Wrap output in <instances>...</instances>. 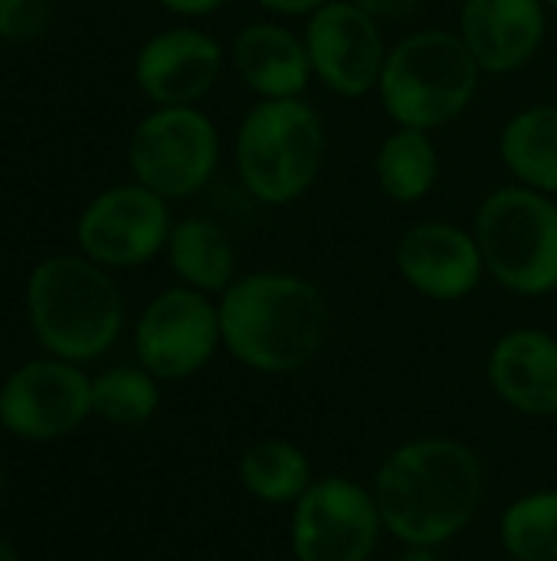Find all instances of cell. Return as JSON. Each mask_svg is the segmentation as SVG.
Here are the masks:
<instances>
[{
  "label": "cell",
  "instance_id": "cell-1",
  "mask_svg": "<svg viewBox=\"0 0 557 561\" xmlns=\"http://www.w3.org/2000/svg\"><path fill=\"white\" fill-rule=\"evenodd\" d=\"M371 493L384 533L404 546L443 549L483 510L486 470L479 454L453 437H417L384 457Z\"/></svg>",
  "mask_w": 557,
  "mask_h": 561
},
{
  "label": "cell",
  "instance_id": "cell-2",
  "mask_svg": "<svg viewBox=\"0 0 557 561\" xmlns=\"http://www.w3.org/2000/svg\"><path fill=\"white\" fill-rule=\"evenodd\" d=\"M223 348L256 375H295L328 345L332 306L322 286L289 270L240 273L217 296Z\"/></svg>",
  "mask_w": 557,
  "mask_h": 561
},
{
  "label": "cell",
  "instance_id": "cell-3",
  "mask_svg": "<svg viewBox=\"0 0 557 561\" xmlns=\"http://www.w3.org/2000/svg\"><path fill=\"white\" fill-rule=\"evenodd\" d=\"M26 319L46 355L85 365L125 329V299L112 273L82 253H53L30 270Z\"/></svg>",
  "mask_w": 557,
  "mask_h": 561
},
{
  "label": "cell",
  "instance_id": "cell-4",
  "mask_svg": "<svg viewBox=\"0 0 557 561\" xmlns=\"http://www.w3.org/2000/svg\"><path fill=\"white\" fill-rule=\"evenodd\" d=\"M328 161V131L322 112L302 99H256L233 138V168L240 187L259 207H289L322 178Z\"/></svg>",
  "mask_w": 557,
  "mask_h": 561
},
{
  "label": "cell",
  "instance_id": "cell-5",
  "mask_svg": "<svg viewBox=\"0 0 557 561\" xmlns=\"http://www.w3.org/2000/svg\"><path fill=\"white\" fill-rule=\"evenodd\" d=\"M479 82L483 69L460 33L423 26L391 43L374 95L394 125L437 131L469 112Z\"/></svg>",
  "mask_w": 557,
  "mask_h": 561
},
{
  "label": "cell",
  "instance_id": "cell-6",
  "mask_svg": "<svg viewBox=\"0 0 557 561\" xmlns=\"http://www.w3.org/2000/svg\"><path fill=\"white\" fill-rule=\"evenodd\" d=\"M486 276L506 293L542 299L557 289V197L525 184H499L473 217Z\"/></svg>",
  "mask_w": 557,
  "mask_h": 561
},
{
  "label": "cell",
  "instance_id": "cell-7",
  "mask_svg": "<svg viewBox=\"0 0 557 561\" xmlns=\"http://www.w3.org/2000/svg\"><path fill=\"white\" fill-rule=\"evenodd\" d=\"M220 168V128L200 105H154L128 135L131 181L164 201L197 197Z\"/></svg>",
  "mask_w": 557,
  "mask_h": 561
},
{
  "label": "cell",
  "instance_id": "cell-8",
  "mask_svg": "<svg viewBox=\"0 0 557 561\" xmlns=\"http://www.w3.org/2000/svg\"><path fill=\"white\" fill-rule=\"evenodd\" d=\"M384 519L371 486L348 477H318L292 506L289 546L295 561H371Z\"/></svg>",
  "mask_w": 557,
  "mask_h": 561
},
{
  "label": "cell",
  "instance_id": "cell-9",
  "mask_svg": "<svg viewBox=\"0 0 557 561\" xmlns=\"http://www.w3.org/2000/svg\"><path fill=\"white\" fill-rule=\"evenodd\" d=\"M220 348V309L207 293L177 283L161 289L138 316L135 355L158 381H187L200 375Z\"/></svg>",
  "mask_w": 557,
  "mask_h": 561
},
{
  "label": "cell",
  "instance_id": "cell-10",
  "mask_svg": "<svg viewBox=\"0 0 557 561\" xmlns=\"http://www.w3.org/2000/svg\"><path fill=\"white\" fill-rule=\"evenodd\" d=\"M171 201L144 184H112L98 191L76 220L79 253L105 270H135L164 253L174 217Z\"/></svg>",
  "mask_w": 557,
  "mask_h": 561
},
{
  "label": "cell",
  "instance_id": "cell-11",
  "mask_svg": "<svg viewBox=\"0 0 557 561\" xmlns=\"http://www.w3.org/2000/svg\"><path fill=\"white\" fill-rule=\"evenodd\" d=\"M92 417V378L62 358H33L0 385V427L26 444L69 437Z\"/></svg>",
  "mask_w": 557,
  "mask_h": 561
},
{
  "label": "cell",
  "instance_id": "cell-12",
  "mask_svg": "<svg viewBox=\"0 0 557 561\" xmlns=\"http://www.w3.org/2000/svg\"><path fill=\"white\" fill-rule=\"evenodd\" d=\"M315 82L338 99H364L378 92L387 49L384 30L374 16L348 0H328L302 26Z\"/></svg>",
  "mask_w": 557,
  "mask_h": 561
},
{
  "label": "cell",
  "instance_id": "cell-13",
  "mask_svg": "<svg viewBox=\"0 0 557 561\" xmlns=\"http://www.w3.org/2000/svg\"><path fill=\"white\" fill-rule=\"evenodd\" d=\"M394 266L401 279L430 302H463L486 279L473 227L466 230L450 220L410 224L397 237Z\"/></svg>",
  "mask_w": 557,
  "mask_h": 561
},
{
  "label": "cell",
  "instance_id": "cell-14",
  "mask_svg": "<svg viewBox=\"0 0 557 561\" xmlns=\"http://www.w3.org/2000/svg\"><path fill=\"white\" fill-rule=\"evenodd\" d=\"M227 66L223 43L200 26H167L141 43L135 53V85L151 105H197L204 102Z\"/></svg>",
  "mask_w": 557,
  "mask_h": 561
},
{
  "label": "cell",
  "instance_id": "cell-15",
  "mask_svg": "<svg viewBox=\"0 0 557 561\" xmlns=\"http://www.w3.org/2000/svg\"><path fill=\"white\" fill-rule=\"evenodd\" d=\"M545 0H463L456 33L483 76L525 69L548 39Z\"/></svg>",
  "mask_w": 557,
  "mask_h": 561
},
{
  "label": "cell",
  "instance_id": "cell-16",
  "mask_svg": "<svg viewBox=\"0 0 557 561\" xmlns=\"http://www.w3.org/2000/svg\"><path fill=\"white\" fill-rule=\"evenodd\" d=\"M492 394L522 417H557V335L519 325L496 339L486 358Z\"/></svg>",
  "mask_w": 557,
  "mask_h": 561
},
{
  "label": "cell",
  "instance_id": "cell-17",
  "mask_svg": "<svg viewBox=\"0 0 557 561\" xmlns=\"http://www.w3.org/2000/svg\"><path fill=\"white\" fill-rule=\"evenodd\" d=\"M227 62L256 99H302L315 82L305 36L276 16L240 26L227 46Z\"/></svg>",
  "mask_w": 557,
  "mask_h": 561
},
{
  "label": "cell",
  "instance_id": "cell-18",
  "mask_svg": "<svg viewBox=\"0 0 557 561\" xmlns=\"http://www.w3.org/2000/svg\"><path fill=\"white\" fill-rule=\"evenodd\" d=\"M167 266L181 286L223 296L240 276V256L230 230L213 217H181L164 247Z\"/></svg>",
  "mask_w": 557,
  "mask_h": 561
},
{
  "label": "cell",
  "instance_id": "cell-19",
  "mask_svg": "<svg viewBox=\"0 0 557 561\" xmlns=\"http://www.w3.org/2000/svg\"><path fill=\"white\" fill-rule=\"evenodd\" d=\"M499 158L515 184L557 197V105L535 102L509 115L499 131Z\"/></svg>",
  "mask_w": 557,
  "mask_h": 561
},
{
  "label": "cell",
  "instance_id": "cell-20",
  "mask_svg": "<svg viewBox=\"0 0 557 561\" xmlns=\"http://www.w3.org/2000/svg\"><path fill=\"white\" fill-rule=\"evenodd\" d=\"M440 148L433 131L394 125L374 151V181L381 194L394 204H420L440 184Z\"/></svg>",
  "mask_w": 557,
  "mask_h": 561
},
{
  "label": "cell",
  "instance_id": "cell-21",
  "mask_svg": "<svg viewBox=\"0 0 557 561\" xmlns=\"http://www.w3.org/2000/svg\"><path fill=\"white\" fill-rule=\"evenodd\" d=\"M240 486L266 506H295L315 483L312 460L292 440L266 437L243 450L236 463Z\"/></svg>",
  "mask_w": 557,
  "mask_h": 561
},
{
  "label": "cell",
  "instance_id": "cell-22",
  "mask_svg": "<svg viewBox=\"0 0 557 561\" xmlns=\"http://www.w3.org/2000/svg\"><path fill=\"white\" fill-rule=\"evenodd\" d=\"M161 408V381L141 365H115L92 378V417L115 427L148 424Z\"/></svg>",
  "mask_w": 557,
  "mask_h": 561
},
{
  "label": "cell",
  "instance_id": "cell-23",
  "mask_svg": "<svg viewBox=\"0 0 557 561\" xmlns=\"http://www.w3.org/2000/svg\"><path fill=\"white\" fill-rule=\"evenodd\" d=\"M499 542L512 561H557V490L512 500L499 519Z\"/></svg>",
  "mask_w": 557,
  "mask_h": 561
},
{
  "label": "cell",
  "instance_id": "cell-24",
  "mask_svg": "<svg viewBox=\"0 0 557 561\" xmlns=\"http://www.w3.org/2000/svg\"><path fill=\"white\" fill-rule=\"evenodd\" d=\"M53 23L49 0H0V39L30 43L43 36Z\"/></svg>",
  "mask_w": 557,
  "mask_h": 561
},
{
  "label": "cell",
  "instance_id": "cell-25",
  "mask_svg": "<svg viewBox=\"0 0 557 561\" xmlns=\"http://www.w3.org/2000/svg\"><path fill=\"white\" fill-rule=\"evenodd\" d=\"M348 3H355L378 23H394V20H410L423 0H348Z\"/></svg>",
  "mask_w": 557,
  "mask_h": 561
},
{
  "label": "cell",
  "instance_id": "cell-26",
  "mask_svg": "<svg viewBox=\"0 0 557 561\" xmlns=\"http://www.w3.org/2000/svg\"><path fill=\"white\" fill-rule=\"evenodd\" d=\"M259 10H266L276 20H305L328 0H253Z\"/></svg>",
  "mask_w": 557,
  "mask_h": 561
},
{
  "label": "cell",
  "instance_id": "cell-27",
  "mask_svg": "<svg viewBox=\"0 0 557 561\" xmlns=\"http://www.w3.org/2000/svg\"><path fill=\"white\" fill-rule=\"evenodd\" d=\"M161 10L174 13V16H184V20H204V16H213L220 13L230 0H154Z\"/></svg>",
  "mask_w": 557,
  "mask_h": 561
},
{
  "label": "cell",
  "instance_id": "cell-28",
  "mask_svg": "<svg viewBox=\"0 0 557 561\" xmlns=\"http://www.w3.org/2000/svg\"><path fill=\"white\" fill-rule=\"evenodd\" d=\"M397 561H446L440 556V549H427V546H404Z\"/></svg>",
  "mask_w": 557,
  "mask_h": 561
},
{
  "label": "cell",
  "instance_id": "cell-29",
  "mask_svg": "<svg viewBox=\"0 0 557 561\" xmlns=\"http://www.w3.org/2000/svg\"><path fill=\"white\" fill-rule=\"evenodd\" d=\"M0 561H23L20 559V552H16V549H13V546L3 539V536H0Z\"/></svg>",
  "mask_w": 557,
  "mask_h": 561
},
{
  "label": "cell",
  "instance_id": "cell-30",
  "mask_svg": "<svg viewBox=\"0 0 557 561\" xmlns=\"http://www.w3.org/2000/svg\"><path fill=\"white\" fill-rule=\"evenodd\" d=\"M545 7H548V10H555V13H557V0H545Z\"/></svg>",
  "mask_w": 557,
  "mask_h": 561
},
{
  "label": "cell",
  "instance_id": "cell-31",
  "mask_svg": "<svg viewBox=\"0 0 557 561\" xmlns=\"http://www.w3.org/2000/svg\"><path fill=\"white\" fill-rule=\"evenodd\" d=\"M0 490H3V467H0Z\"/></svg>",
  "mask_w": 557,
  "mask_h": 561
}]
</instances>
